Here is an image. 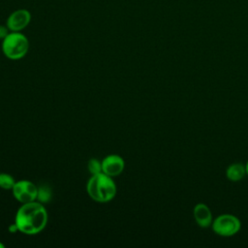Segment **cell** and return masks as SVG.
I'll return each instance as SVG.
<instances>
[{"instance_id": "obj_6", "label": "cell", "mask_w": 248, "mask_h": 248, "mask_svg": "<svg viewBox=\"0 0 248 248\" xmlns=\"http://www.w3.org/2000/svg\"><path fill=\"white\" fill-rule=\"evenodd\" d=\"M124 168V159L118 154H109L102 160V171L111 177L122 173Z\"/></svg>"}, {"instance_id": "obj_14", "label": "cell", "mask_w": 248, "mask_h": 248, "mask_svg": "<svg viewBox=\"0 0 248 248\" xmlns=\"http://www.w3.org/2000/svg\"><path fill=\"white\" fill-rule=\"evenodd\" d=\"M9 231H10V232H18V229H17L16 225L14 223V224L10 225V227H9Z\"/></svg>"}, {"instance_id": "obj_16", "label": "cell", "mask_w": 248, "mask_h": 248, "mask_svg": "<svg viewBox=\"0 0 248 248\" xmlns=\"http://www.w3.org/2000/svg\"><path fill=\"white\" fill-rule=\"evenodd\" d=\"M0 248H5V245L2 242H0Z\"/></svg>"}, {"instance_id": "obj_8", "label": "cell", "mask_w": 248, "mask_h": 248, "mask_svg": "<svg viewBox=\"0 0 248 248\" xmlns=\"http://www.w3.org/2000/svg\"><path fill=\"white\" fill-rule=\"evenodd\" d=\"M194 218L201 228H208L212 225V213L209 209V207L204 203H198L195 205L194 210Z\"/></svg>"}, {"instance_id": "obj_4", "label": "cell", "mask_w": 248, "mask_h": 248, "mask_svg": "<svg viewBox=\"0 0 248 248\" xmlns=\"http://www.w3.org/2000/svg\"><path fill=\"white\" fill-rule=\"evenodd\" d=\"M212 230L213 232L220 236H232L236 234L240 228L241 223L240 220L232 214H222L219 215L212 222Z\"/></svg>"}, {"instance_id": "obj_11", "label": "cell", "mask_w": 248, "mask_h": 248, "mask_svg": "<svg viewBox=\"0 0 248 248\" xmlns=\"http://www.w3.org/2000/svg\"><path fill=\"white\" fill-rule=\"evenodd\" d=\"M16 180L13 175L7 172H0V188L3 190H12Z\"/></svg>"}, {"instance_id": "obj_7", "label": "cell", "mask_w": 248, "mask_h": 248, "mask_svg": "<svg viewBox=\"0 0 248 248\" xmlns=\"http://www.w3.org/2000/svg\"><path fill=\"white\" fill-rule=\"evenodd\" d=\"M31 15L27 10H17L10 15L7 19V27L12 32H20L30 22Z\"/></svg>"}, {"instance_id": "obj_12", "label": "cell", "mask_w": 248, "mask_h": 248, "mask_svg": "<svg viewBox=\"0 0 248 248\" xmlns=\"http://www.w3.org/2000/svg\"><path fill=\"white\" fill-rule=\"evenodd\" d=\"M87 169L91 175L102 172V161H99L98 159L95 158L90 159L87 163Z\"/></svg>"}, {"instance_id": "obj_9", "label": "cell", "mask_w": 248, "mask_h": 248, "mask_svg": "<svg viewBox=\"0 0 248 248\" xmlns=\"http://www.w3.org/2000/svg\"><path fill=\"white\" fill-rule=\"evenodd\" d=\"M245 173H246L245 166H243L240 163H235V164L230 165L226 170L227 178L232 182H237V181L241 180L244 177Z\"/></svg>"}, {"instance_id": "obj_5", "label": "cell", "mask_w": 248, "mask_h": 248, "mask_svg": "<svg viewBox=\"0 0 248 248\" xmlns=\"http://www.w3.org/2000/svg\"><path fill=\"white\" fill-rule=\"evenodd\" d=\"M12 193L14 198L20 203H26L37 200L38 187L30 180L21 179L16 181Z\"/></svg>"}, {"instance_id": "obj_10", "label": "cell", "mask_w": 248, "mask_h": 248, "mask_svg": "<svg viewBox=\"0 0 248 248\" xmlns=\"http://www.w3.org/2000/svg\"><path fill=\"white\" fill-rule=\"evenodd\" d=\"M51 200V190L48 186L42 185L38 187V194H37V200L38 202L42 203H46Z\"/></svg>"}, {"instance_id": "obj_13", "label": "cell", "mask_w": 248, "mask_h": 248, "mask_svg": "<svg viewBox=\"0 0 248 248\" xmlns=\"http://www.w3.org/2000/svg\"><path fill=\"white\" fill-rule=\"evenodd\" d=\"M9 28L7 26H3V25H0V39H4L8 34H9Z\"/></svg>"}, {"instance_id": "obj_1", "label": "cell", "mask_w": 248, "mask_h": 248, "mask_svg": "<svg viewBox=\"0 0 248 248\" xmlns=\"http://www.w3.org/2000/svg\"><path fill=\"white\" fill-rule=\"evenodd\" d=\"M47 220V211L44 203L38 201L21 203L15 216L18 232L27 235L41 232L46 228Z\"/></svg>"}, {"instance_id": "obj_2", "label": "cell", "mask_w": 248, "mask_h": 248, "mask_svg": "<svg viewBox=\"0 0 248 248\" xmlns=\"http://www.w3.org/2000/svg\"><path fill=\"white\" fill-rule=\"evenodd\" d=\"M116 184L111 176L102 172L92 174L86 183L87 195L97 202L105 203L114 199Z\"/></svg>"}, {"instance_id": "obj_15", "label": "cell", "mask_w": 248, "mask_h": 248, "mask_svg": "<svg viewBox=\"0 0 248 248\" xmlns=\"http://www.w3.org/2000/svg\"><path fill=\"white\" fill-rule=\"evenodd\" d=\"M245 170H246V173L248 174V161H247V163L245 165Z\"/></svg>"}, {"instance_id": "obj_3", "label": "cell", "mask_w": 248, "mask_h": 248, "mask_svg": "<svg viewBox=\"0 0 248 248\" xmlns=\"http://www.w3.org/2000/svg\"><path fill=\"white\" fill-rule=\"evenodd\" d=\"M2 51L11 60L23 58L29 49V41L20 32H11L2 41Z\"/></svg>"}]
</instances>
